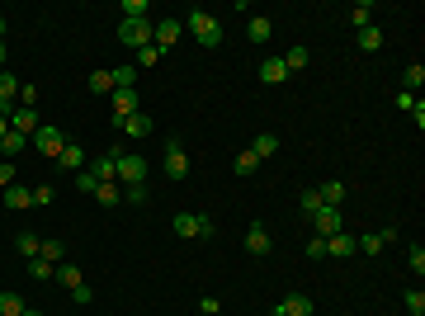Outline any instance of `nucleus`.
<instances>
[{
	"label": "nucleus",
	"instance_id": "nucleus-1",
	"mask_svg": "<svg viewBox=\"0 0 425 316\" xmlns=\"http://www.w3.org/2000/svg\"><path fill=\"white\" fill-rule=\"evenodd\" d=\"M189 33H194L203 48H222V24H217L208 10H189Z\"/></svg>",
	"mask_w": 425,
	"mask_h": 316
},
{
	"label": "nucleus",
	"instance_id": "nucleus-2",
	"mask_svg": "<svg viewBox=\"0 0 425 316\" xmlns=\"http://www.w3.org/2000/svg\"><path fill=\"white\" fill-rule=\"evenodd\" d=\"M109 156H114V165H119L123 185H146V165H151V160H142L137 151H109Z\"/></svg>",
	"mask_w": 425,
	"mask_h": 316
},
{
	"label": "nucleus",
	"instance_id": "nucleus-3",
	"mask_svg": "<svg viewBox=\"0 0 425 316\" xmlns=\"http://www.w3.org/2000/svg\"><path fill=\"white\" fill-rule=\"evenodd\" d=\"M161 170H166V180H185L189 175V156H185V142L180 137H166V160H161Z\"/></svg>",
	"mask_w": 425,
	"mask_h": 316
},
{
	"label": "nucleus",
	"instance_id": "nucleus-4",
	"mask_svg": "<svg viewBox=\"0 0 425 316\" xmlns=\"http://www.w3.org/2000/svg\"><path fill=\"white\" fill-rule=\"evenodd\" d=\"M28 142L38 146V156L57 160V156H62V151H67V132H62V128H38V132H33V137H28Z\"/></svg>",
	"mask_w": 425,
	"mask_h": 316
},
{
	"label": "nucleus",
	"instance_id": "nucleus-5",
	"mask_svg": "<svg viewBox=\"0 0 425 316\" xmlns=\"http://www.w3.org/2000/svg\"><path fill=\"white\" fill-rule=\"evenodd\" d=\"M119 43L123 48H146V43H151V19H123Z\"/></svg>",
	"mask_w": 425,
	"mask_h": 316
},
{
	"label": "nucleus",
	"instance_id": "nucleus-6",
	"mask_svg": "<svg viewBox=\"0 0 425 316\" xmlns=\"http://www.w3.org/2000/svg\"><path fill=\"white\" fill-rule=\"evenodd\" d=\"M180 33H185L180 19H151V43H156L161 53H171L175 43H180Z\"/></svg>",
	"mask_w": 425,
	"mask_h": 316
},
{
	"label": "nucleus",
	"instance_id": "nucleus-7",
	"mask_svg": "<svg viewBox=\"0 0 425 316\" xmlns=\"http://www.w3.org/2000/svg\"><path fill=\"white\" fill-rule=\"evenodd\" d=\"M307 222H312V236H335V231H345V222H340V208H321V212H312V217H307Z\"/></svg>",
	"mask_w": 425,
	"mask_h": 316
},
{
	"label": "nucleus",
	"instance_id": "nucleus-8",
	"mask_svg": "<svg viewBox=\"0 0 425 316\" xmlns=\"http://www.w3.org/2000/svg\"><path fill=\"white\" fill-rule=\"evenodd\" d=\"M133 114H142V99H137V90H114V123L133 119Z\"/></svg>",
	"mask_w": 425,
	"mask_h": 316
},
{
	"label": "nucleus",
	"instance_id": "nucleus-9",
	"mask_svg": "<svg viewBox=\"0 0 425 316\" xmlns=\"http://www.w3.org/2000/svg\"><path fill=\"white\" fill-rule=\"evenodd\" d=\"M326 255L331 260H350V255H359V241L350 231H335V236H326Z\"/></svg>",
	"mask_w": 425,
	"mask_h": 316
},
{
	"label": "nucleus",
	"instance_id": "nucleus-10",
	"mask_svg": "<svg viewBox=\"0 0 425 316\" xmlns=\"http://www.w3.org/2000/svg\"><path fill=\"white\" fill-rule=\"evenodd\" d=\"M355 241H359V251H364V255H383L387 241H397V231L383 227V231H369V236H355Z\"/></svg>",
	"mask_w": 425,
	"mask_h": 316
},
{
	"label": "nucleus",
	"instance_id": "nucleus-11",
	"mask_svg": "<svg viewBox=\"0 0 425 316\" xmlns=\"http://www.w3.org/2000/svg\"><path fill=\"white\" fill-rule=\"evenodd\" d=\"M10 128L24 132V137H33V132H38V109H19V104H14L10 109Z\"/></svg>",
	"mask_w": 425,
	"mask_h": 316
},
{
	"label": "nucleus",
	"instance_id": "nucleus-12",
	"mask_svg": "<svg viewBox=\"0 0 425 316\" xmlns=\"http://www.w3.org/2000/svg\"><path fill=\"white\" fill-rule=\"evenodd\" d=\"M246 251H251V255H269V251H274L265 222H251V231H246Z\"/></svg>",
	"mask_w": 425,
	"mask_h": 316
},
{
	"label": "nucleus",
	"instance_id": "nucleus-13",
	"mask_svg": "<svg viewBox=\"0 0 425 316\" xmlns=\"http://www.w3.org/2000/svg\"><path fill=\"white\" fill-rule=\"evenodd\" d=\"M274 316H312V298H303V293H289V298L274 307Z\"/></svg>",
	"mask_w": 425,
	"mask_h": 316
},
{
	"label": "nucleus",
	"instance_id": "nucleus-14",
	"mask_svg": "<svg viewBox=\"0 0 425 316\" xmlns=\"http://www.w3.org/2000/svg\"><path fill=\"white\" fill-rule=\"evenodd\" d=\"M114 128H119L123 137H151V114H133V119L114 123Z\"/></svg>",
	"mask_w": 425,
	"mask_h": 316
},
{
	"label": "nucleus",
	"instance_id": "nucleus-15",
	"mask_svg": "<svg viewBox=\"0 0 425 316\" xmlns=\"http://www.w3.org/2000/svg\"><path fill=\"white\" fill-rule=\"evenodd\" d=\"M90 175L99 180V185H119V165H114V156H99V160H90Z\"/></svg>",
	"mask_w": 425,
	"mask_h": 316
},
{
	"label": "nucleus",
	"instance_id": "nucleus-16",
	"mask_svg": "<svg viewBox=\"0 0 425 316\" xmlns=\"http://www.w3.org/2000/svg\"><path fill=\"white\" fill-rule=\"evenodd\" d=\"M269 33H274V19H265V14H251V24H246V38L260 48V43H269Z\"/></svg>",
	"mask_w": 425,
	"mask_h": 316
},
{
	"label": "nucleus",
	"instance_id": "nucleus-17",
	"mask_svg": "<svg viewBox=\"0 0 425 316\" xmlns=\"http://www.w3.org/2000/svg\"><path fill=\"white\" fill-rule=\"evenodd\" d=\"M85 165H90V160H85V151H80V146H71V142H67V151L57 156V170H67V175L85 170Z\"/></svg>",
	"mask_w": 425,
	"mask_h": 316
},
{
	"label": "nucleus",
	"instance_id": "nucleus-18",
	"mask_svg": "<svg viewBox=\"0 0 425 316\" xmlns=\"http://www.w3.org/2000/svg\"><path fill=\"white\" fill-rule=\"evenodd\" d=\"M0 198H5V208H14V212L33 208V194H28L24 185H10V189H0Z\"/></svg>",
	"mask_w": 425,
	"mask_h": 316
},
{
	"label": "nucleus",
	"instance_id": "nucleus-19",
	"mask_svg": "<svg viewBox=\"0 0 425 316\" xmlns=\"http://www.w3.org/2000/svg\"><path fill=\"white\" fill-rule=\"evenodd\" d=\"M260 80H265V85H284V80H289L284 57H265V62H260Z\"/></svg>",
	"mask_w": 425,
	"mask_h": 316
},
{
	"label": "nucleus",
	"instance_id": "nucleus-20",
	"mask_svg": "<svg viewBox=\"0 0 425 316\" xmlns=\"http://www.w3.org/2000/svg\"><path fill=\"white\" fill-rule=\"evenodd\" d=\"M175 236H185V241H199V212H175Z\"/></svg>",
	"mask_w": 425,
	"mask_h": 316
},
{
	"label": "nucleus",
	"instance_id": "nucleus-21",
	"mask_svg": "<svg viewBox=\"0 0 425 316\" xmlns=\"http://www.w3.org/2000/svg\"><path fill=\"white\" fill-rule=\"evenodd\" d=\"M24 146H28V137L10 128L5 137H0V156H5V160H14V156H24Z\"/></svg>",
	"mask_w": 425,
	"mask_h": 316
},
{
	"label": "nucleus",
	"instance_id": "nucleus-22",
	"mask_svg": "<svg viewBox=\"0 0 425 316\" xmlns=\"http://www.w3.org/2000/svg\"><path fill=\"white\" fill-rule=\"evenodd\" d=\"M317 198L326 208H340V203H345V185H340V180H326V185L317 189Z\"/></svg>",
	"mask_w": 425,
	"mask_h": 316
},
{
	"label": "nucleus",
	"instance_id": "nucleus-23",
	"mask_svg": "<svg viewBox=\"0 0 425 316\" xmlns=\"http://www.w3.org/2000/svg\"><path fill=\"white\" fill-rule=\"evenodd\" d=\"M260 165H265V160L255 156L251 146H246V151H241V156H237V160H232V170H237V175H241V180H246V175H255V170H260Z\"/></svg>",
	"mask_w": 425,
	"mask_h": 316
},
{
	"label": "nucleus",
	"instance_id": "nucleus-24",
	"mask_svg": "<svg viewBox=\"0 0 425 316\" xmlns=\"http://www.w3.org/2000/svg\"><path fill=\"white\" fill-rule=\"evenodd\" d=\"M38 246H43L38 231H19V236H14V251L24 255V260H33V255H38Z\"/></svg>",
	"mask_w": 425,
	"mask_h": 316
},
{
	"label": "nucleus",
	"instance_id": "nucleus-25",
	"mask_svg": "<svg viewBox=\"0 0 425 316\" xmlns=\"http://www.w3.org/2000/svg\"><path fill=\"white\" fill-rule=\"evenodd\" d=\"M161 57H166V53H161L156 43H146V48H137V57H133V66H137V71H151V66H156V62H161Z\"/></svg>",
	"mask_w": 425,
	"mask_h": 316
},
{
	"label": "nucleus",
	"instance_id": "nucleus-26",
	"mask_svg": "<svg viewBox=\"0 0 425 316\" xmlns=\"http://www.w3.org/2000/svg\"><path fill=\"white\" fill-rule=\"evenodd\" d=\"M307 62H312V53H307V48H289V53H284V71H307Z\"/></svg>",
	"mask_w": 425,
	"mask_h": 316
},
{
	"label": "nucleus",
	"instance_id": "nucleus-27",
	"mask_svg": "<svg viewBox=\"0 0 425 316\" xmlns=\"http://www.w3.org/2000/svg\"><path fill=\"white\" fill-rule=\"evenodd\" d=\"M251 151H255V156H260V160H269V156H274V151H279V137H274V132H260V137H255V142H251Z\"/></svg>",
	"mask_w": 425,
	"mask_h": 316
},
{
	"label": "nucleus",
	"instance_id": "nucleus-28",
	"mask_svg": "<svg viewBox=\"0 0 425 316\" xmlns=\"http://www.w3.org/2000/svg\"><path fill=\"white\" fill-rule=\"evenodd\" d=\"M38 260H48V264H67V246H62V241H43V246H38Z\"/></svg>",
	"mask_w": 425,
	"mask_h": 316
},
{
	"label": "nucleus",
	"instance_id": "nucleus-29",
	"mask_svg": "<svg viewBox=\"0 0 425 316\" xmlns=\"http://www.w3.org/2000/svg\"><path fill=\"white\" fill-rule=\"evenodd\" d=\"M123 19H151V0H123Z\"/></svg>",
	"mask_w": 425,
	"mask_h": 316
},
{
	"label": "nucleus",
	"instance_id": "nucleus-30",
	"mask_svg": "<svg viewBox=\"0 0 425 316\" xmlns=\"http://www.w3.org/2000/svg\"><path fill=\"white\" fill-rule=\"evenodd\" d=\"M28 278H38V283H48V278H57V264H48V260H28Z\"/></svg>",
	"mask_w": 425,
	"mask_h": 316
},
{
	"label": "nucleus",
	"instance_id": "nucleus-31",
	"mask_svg": "<svg viewBox=\"0 0 425 316\" xmlns=\"http://www.w3.org/2000/svg\"><path fill=\"white\" fill-rule=\"evenodd\" d=\"M0 316H24V298L19 293H0Z\"/></svg>",
	"mask_w": 425,
	"mask_h": 316
},
{
	"label": "nucleus",
	"instance_id": "nucleus-32",
	"mask_svg": "<svg viewBox=\"0 0 425 316\" xmlns=\"http://www.w3.org/2000/svg\"><path fill=\"white\" fill-rule=\"evenodd\" d=\"M350 24H355V28H369L373 24V5H369V0H359L355 10H350Z\"/></svg>",
	"mask_w": 425,
	"mask_h": 316
},
{
	"label": "nucleus",
	"instance_id": "nucleus-33",
	"mask_svg": "<svg viewBox=\"0 0 425 316\" xmlns=\"http://www.w3.org/2000/svg\"><path fill=\"white\" fill-rule=\"evenodd\" d=\"M85 90H95V94H109V90H114V76H109V71H90V80H85Z\"/></svg>",
	"mask_w": 425,
	"mask_h": 316
},
{
	"label": "nucleus",
	"instance_id": "nucleus-34",
	"mask_svg": "<svg viewBox=\"0 0 425 316\" xmlns=\"http://www.w3.org/2000/svg\"><path fill=\"white\" fill-rule=\"evenodd\" d=\"M402 85H407V94H411L416 85H425V66H421V62H411L407 71H402Z\"/></svg>",
	"mask_w": 425,
	"mask_h": 316
},
{
	"label": "nucleus",
	"instance_id": "nucleus-35",
	"mask_svg": "<svg viewBox=\"0 0 425 316\" xmlns=\"http://www.w3.org/2000/svg\"><path fill=\"white\" fill-rule=\"evenodd\" d=\"M359 48H364V53H378V48H383V33H378V28H359Z\"/></svg>",
	"mask_w": 425,
	"mask_h": 316
},
{
	"label": "nucleus",
	"instance_id": "nucleus-36",
	"mask_svg": "<svg viewBox=\"0 0 425 316\" xmlns=\"http://www.w3.org/2000/svg\"><path fill=\"white\" fill-rule=\"evenodd\" d=\"M109 76H114V85H119V90H133V80H137V66H114Z\"/></svg>",
	"mask_w": 425,
	"mask_h": 316
},
{
	"label": "nucleus",
	"instance_id": "nucleus-37",
	"mask_svg": "<svg viewBox=\"0 0 425 316\" xmlns=\"http://www.w3.org/2000/svg\"><path fill=\"white\" fill-rule=\"evenodd\" d=\"M57 283H62V288H76V283H85V278H80L76 264H57Z\"/></svg>",
	"mask_w": 425,
	"mask_h": 316
},
{
	"label": "nucleus",
	"instance_id": "nucleus-38",
	"mask_svg": "<svg viewBox=\"0 0 425 316\" xmlns=\"http://www.w3.org/2000/svg\"><path fill=\"white\" fill-rule=\"evenodd\" d=\"M95 198H99L104 208H114V203H123V189L119 185H99V189H95Z\"/></svg>",
	"mask_w": 425,
	"mask_h": 316
},
{
	"label": "nucleus",
	"instance_id": "nucleus-39",
	"mask_svg": "<svg viewBox=\"0 0 425 316\" xmlns=\"http://www.w3.org/2000/svg\"><path fill=\"white\" fill-rule=\"evenodd\" d=\"M19 109H38V85H24L19 80V99H14Z\"/></svg>",
	"mask_w": 425,
	"mask_h": 316
},
{
	"label": "nucleus",
	"instance_id": "nucleus-40",
	"mask_svg": "<svg viewBox=\"0 0 425 316\" xmlns=\"http://www.w3.org/2000/svg\"><path fill=\"white\" fill-rule=\"evenodd\" d=\"M407 312H411V316H425V293H421V288H407Z\"/></svg>",
	"mask_w": 425,
	"mask_h": 316
},
{
	"label": "nucleus",
	"instance_id": "nucleus-41",
	"mask_svg": "<svg viewBox=\"0 0 425 316\" xmlns=\"http://www.w3.org/2000/svg\"><path fill=\"white\" fill-rule=\"evenodd\" d=\"M407 264H411L416 274H425V246H421V241H416L411 251H407Z\"/></svg>",
	"mask_w": 425,
	"mask_h": 316
},
{
	"label": "nucleus",
	"instance_id": "nucleus-42",
	"mask_svg": "<svg viewBox=\"0 0 425 316\" xmlns=\"http://www.w3.org/2000/svg\"><path fill=\"white\" fill-rule=\"evenodd\" d=\"M303 255H307V260H326V241H321V236H312V241L303 246Z\"/></svg>",
	"mask_w": 425,
	"mask_h": 316
},
{
	"label": "nucleus",
	"instance_id": "nucleus-43",
	"mask_svg": "<svg viewBox=\"0 0 425 316\" xmlns=\"http://www.w3.org/2000/svg\"><path fill=\"white\" fill-rule=\"evenodd\" d=\"M321 208H326V203L317 198V189H307L303 194V217H312V212H321Z\"/></svg>",
	"mask_w": 425,
	"mask_h": 316
},
{
	"label": "nucleus",
	"instance_id": "nucleus-44",
	"mask_svg": "<svg viewBox=\"0 0 425 316\" xmlns=\"http://www.w3.org/2000/svg\"><path fill=\"white\" fill-rule=\"evenodd\" d=\"M76 189H80V194H95V189H99V180H95L90 170H76Z\"/></svg>",
	"mask_w": 425,
	"mask_h": 316
},
{
	"label": "nucleus",
	"instance_id": "nucleus-45",
	"mask_svg": "<svg viewBox=\"0 0 425 316\" xmlns=\"http://www.w3.org/2000/svg\"><path fill=\"white\" fill-rule=\"evenodd\" d=\"M28 194H33V203L43 208V203H53V198H57V189H53V185H33Z\"/></svg>",
	"mask_w": 425,
	"mask_h": 316
},
{
	"label": "nucleus",
	"instance_id": "nucleus-46",
	"mask_svg": "<svg viewBox=\"0 0 425 316\" xmlns=\"http://www.w3.org/2000/svg\"><path fill=\"white\" fill-rule=\"evenodd\" d=\"M123 203H146V185H123Z\"/></svg>",
	"mask_w": 425,
	"mask_h": 316
},
{
	"label": "nucleus",
	"instance_id": "nucleus-47",
	"mask_svg": "<svg viewBox=\"0 0 425 316\" xmlns=\"http://www.w3.org/2000/svg\"><path fill=\"white\" fill-rule=\"evenodd\" d=\"M71 298L85 307V303H95V288H90V283H76V288H71Z\"/></svg>",
	"mask_w": 425,
	"mask_h": 316
},
{
	"label": "nucleus",
	"instance_id": "nucleus-48",
	"mask_svg": "<svg viewBox=\"0 0 425 316\" xmlns=\"http://www.w3.org/2000/svg\"><path fill=\"white\" fill-rule=\"evenodd\" d=\"M217 236V222H212V217H199V241H212Z\"/></svg>",
	"mask_w": 425,
	"mask_h": 316
},
{
	"label": "nucleus",
	"instance_id": "nucleus-49",
	"mask_svg": "<svg viewBox=\"0 0 425 316\" xmlns=\"http://www.w3.org/2000/svg\"><path fill=\"white\" fill-rule=\"evenodd\" d=\"M14 185V165L10 160H0V189H10Z\"/></svg>",
	"mask_w": 425,
	"mask_h": 316
},
{
	"label": "nucleus",
	"instance_id": "nucleus-50",
	"mask_svg": "<svg viewBox=\"0 0 425 316\" xmlns=\"http://www.w3.org/2000/svg\"><path fill=\"white\" fill-rule=\"evenodd\" d=\"M397 109H407V114H411V109H416V94H407V90H397Z\"/></svg>",
	"mask_w": 425,
	"mask_h": 316
},
{
	"label": "nucleus",
	"instance_id": "nucleus-51",
	"mask_svg": "<svg viewBox=\"0 0 425 316\" xmlns=\"http://www.w3.org/2000/svg\"><path fill=\"white\" fill-rule=\"evenodd\" d=\"M5 132H10V119H5V114H0V137H5Z\"/></svg>",
	"mask_w": 425,
	"mask_h": 316
},
{
	"label": "nucleus",
	"instance_id": "nucleus-52",
	"mask_svg": "<svg viewBox=\"0 0 425 316\" xmlns=\"http://www.w3.org/2000/svg\"><path fill=\"white\" fill-rule=\"evenodd\" d=\"M24 316H48V312H33V307H24Z\"/></svg>",
	"mask_w": 425,
	"mask_h": 316
},
{
	"label": "nucleus",
	"instance_id": "nucleus-53",
	"mask_svg": "<svg viewBox=\"0 0 425 316\" xmlns=\"http://www.w3.org/2000/svg\"><path fill=\"white\" fill-rule=\"evenodd\" d=\"M0 43H5V14H0Z\"/></svg>",
	"mask_w": 425,
	"mask_h": 316
},
{
	"label": "nucleus",
	"instance_id": "nucleus-54",
	"mask_svg": "<svg viewBox=\"0 0 425 316\" xmlns=\"http://www.w3.org/2000/svg\"><path fill=\"white\" fill-rule=\"evenodd\" d=\"M0 71H5V43H0Z\"/></svg>",
	"mask_w": 425,
	"mask_h": 316
}]
</instances>
